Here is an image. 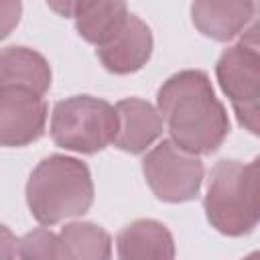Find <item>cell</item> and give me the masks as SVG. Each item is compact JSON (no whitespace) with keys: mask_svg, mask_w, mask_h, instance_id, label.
I'll list each match as a JSON object with an SVG mask.
<instances>
[{"mask_svg":"<svg viewBox=\"0 0 260 260\" xmlns=\"http://www.w3.org/2000/svg\"><path fill=\"white\" fill-rule=\"evenodd\" d=\"M156 108L171 140L187 152L211 154L230 134L228 112L201 69L171 75L156 93Z\"/></svg>","mask_w":260,"mask_h":260,"instance_id":"6da1fadb","label":"cell"},{"mask_svg":"<svg viewBox=\"0 0 260 260\" xmlns=\"http://www.w3.org/2000/svg\"><path fill=\"white\" fill-rule=\"evenodd\" d=\"M26 205L41 225L83 215L93 203V181L85 162L67 154L43 158L26 181Z\"/></svg>","mask_w":260,"mask_h":260,"instance_id":"7a4b0ae2","label":"cell"},{"mask_svg":"<svg viewBox=\"0 0 260 260\" xmlns=\"http://www.w3.org/2000/svg\"><path fill=\"white\" fill-rule=\"evenodd\" d=\"M203 209L211 228L230 238L250 234L260 223V201L250 162L219 160L209 173Z\"/></svg>","mask_w":260,"mask_h":260,"instance_id":"3957f363","label":"cell"},{"mask_svg":"<svg viewBox=\"0 0 260 260\" xmlns=\"http://www.w3.org/2000/svg\"><path fill=\"white\" fill-rule=\"evenodd\" d=\"M49 130L57 146L79 154H95L114 144L118 112L102 98L71 95L55 104Z\"/></svg>","mask_w":260,"mask_h":260,"instance_id":"277c9868","label":"cell"},{"mask_svg":"<svg viewBox=\"0 0 260 260\" xmlns=\"http://www.w3.org/2000/svg\"><path fill=\"white\" fill-rule=\"evenodd\" d=\"M142 173L156 199L185 203L199 195L205 169L199 154L183 150L169 138L144 154Z\"/></svg>","mask_w":260,"mask_h":260,"instance_id":"5b68a950","label":"cell"},{"mask_svg":"<svg viewBox=\"0 0 260 260\" xmlns=\"http://www.w3.org/2000/svg\"><path fill=\"white\" fill-rule=\"evenodd\" d=\"M49 108L43 95L14 85H0V142L20 148L45 134Z\"/></svg>","mask_w":260,"mask_h":260,"instance_id":"8992f818","label":"cell"},{"mask_svg":"<svg viewBox=\"0 0 260 260\" xmlns=\"http://www.w3.org/2000/svg\"><path fill=\"white\" fill-rule=\"evenodd\" d=\"M150 26L136 14H128L124 24L95 47V55L106 71L114 75H128L142 69L152 55Z\"/></svg>","mask_w":260,"mask_h":260,"instance_id":"52a82bcc","label":"cell"},{"mask_svg":"<svg viewBox=\"0 0 260 260\" xmlns=\"http://www.w3.org/2000/svg\"><path fill=\"white\" fill-rule=\"evenodd\" d=\"M118 134L114 146L128 154H142L154 140L160 138L165 120L150 102L140 98H126L116 104Z\"/></svg>","mask_w":260,"mask_h":260,"instance_id":"ba28073f","label":"cell"},{"mask_svg":"<svg viewBox=\"0 0 260 260\" xmlns=\"http://www.w3.org/2000/svg\"><path fill=\"white\" fill-rule=\"evenodd\" d=\"M215 77L232 106L250 102L260 95V57L242 43H236L219 55Z\"/></svg>","mask_w":260,"mask_h":260,"instance_id":"9c48e42d","label":"cell"},{"mask_svg":"<svg viewBox=\"0 0 260 260\" xmlns=\"http://www.w3.org/2000/svg\"><path fill=\"white\" fill-rule=\"evenodd\" d=\"M256 8L252 0H193V26L207 39L225 43L242 35Z\"/></svg>","mask_w":260,"mask_h":260,"instance_id":"30bf717a","label":"cell"},{"mask_svg":"<svg viewBox=\"0 0 260 260\" xmlns=\"http://www.w3.org/2000/svg\"><path fill=\"white\" fill-rule=\"evenodd\" d=\"M116 250L122 260H171L175 258V240L165 223L136 219L120 230Z\"/></svg>","mask_w":260,"mask_h":260,"instance_id":"8fae6325","label":"cell"},{"mask_svg":"<svg viewBox=\"0 0 260 260\" xmlns=\"http://www.w3.org/2000/svg\"><path fill=\"white\" fill-rule=\"evenodd\" d=\"M49 61L28 47H4L0 53V85H14L45 95L51 87Z\"/></svg>","mask_w":260,"mask_h":260,"instance_id":"7c38bea8","label":"cell"},{"mask_svg":"<svg viewBox=\"0 0 260 260\" xmlns=\"http://www.w3.org/2000/svg\"><path fill=\"white\" fill-rule=\"evenodd\" d=\"M128 14L126 0H95L75 18V28L83 41L98 47L124 24Z\"/></svg>","mask_w":260,"mask_h":260,"instance_id":"4fadbf2b","label":"cell"},{"mask_svg":"<svg viewBox=\"0 0 260 260\" xmlns=\"http://www.w3.org/2000/svg\"><path fill=\"white\" fill-rule=\"evenodd\" d=\"M67 260H106L112 256L110 234L91 221H71L59 232Z\"/></svg>","mask_w":260,"mask_h":260,"instance_id":"5bb4252c","label":"cell"},{"mask_svg":"<svg viewBox=\"0 0 260 260\" xmlns=\"http://www.w3.org/2000/svg\"><path fill=\"white\" fill-rule=\"evenodd\" d=\"M18 258H67L63 240L47 228H37L16 240Z\"/></svg>","mask_w":260,"mask_h":260,"instance_id":"9a60e30c","label":"cell"},{"mask_svg":"<svg viewBox=\"0 0 260 260\" xmlns=\"http://www.w3.org/2000/svg\"><path fill=\"white\" fill-rule=\"evenodd\" d=\"M232 108H234V114H236L238 124L244 130H248L250 134H254V136L260 138V95L254 98V100H250V102L236 104Z\"/></svg>","mask_w":260,"mask_h":260,"instance_id":"2e32d148","label":"cell"},{"mask_svg":"<svg viewBox=\"0 0 260 260\" xmlns=\"http://www.w3.org/2000/svg\"><path fill=\"white\" fill-rule=\"evenodd\" d=\"M22 14V0H0V16H2V30L0 37L6 39L12 28L18 24Z\"/></svg>","mask_w":260,"mask_h":260,"instance_id":"e0dca14e","label":"cell"},{"mask_svg":"<svg viewBox=\"0 0 260 260\" xmlns=\"http://www.w3.org/2000/svg\"><path fill=\"white\" fill-rule=\"evenodd\" d=\"M45 2L55 14L65 16V18H77L95 0H45Z\"/></svg>","mask_w":260,"mask_h":260,"instance_id":"ac0fdd59","label":"cell"},{"mask_svg":"<svg viewBox=\"0 0 260 260\" xmlns=\"http://www.w3.org/2000/svg\"><path fill=\"white\" fill-rule=\"evenodd\" d=\"M238 43H242L244 47L252 49V51L260 57V20L254 22V24H250V26H246V28L242 30Z\"/></svg>","mask_w":260,"mask_h":260,"instance_id":"d6986e66","label":"cell"},{"mask_svg":"<svg viewBox=\"0 0 260 260\" xmlns=\"http://www.w3.org/2000/svg\"><path fill=\"white\" fill-rule=\"evenodd\" d=\"M252 171H254V179H256V189H258V201H260V156H256L252 162Z\"/></svg>","mask_w":260,"mask_h":260,"instance_id":"ffe728a7","label":"cell"},{"mask_svg":"<svg viewBox=\"0 0 260 260\" xmlns=\"http://www.w3.org/2000/svg\"><path fill=\"white\" fill-rule=\"evenodd\" d=\"M254 2V8H256V12L260 14V0H252Z\"/></svg>","mask_w":260,"mask_h":260,"instance_id":"44dd1931","label":"cell"}]
</instances>
